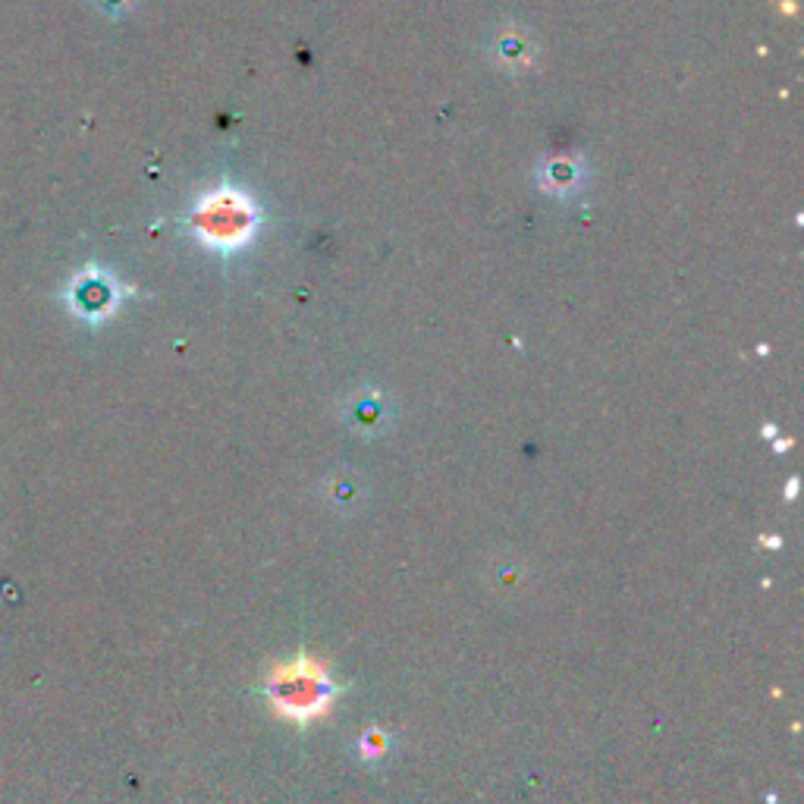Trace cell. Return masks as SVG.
<instances>
[{
  "label": "cell",
  "instance_id": "1",
  "mask_svg": "<svg viewBox=\"0 0 804 804\" xmlns=\"http://www.w3.org/2000/svg\"><path fill=\"white\" fill-rule=\"evenodd\" d=\"M336 695H340L336 682L309 654L280 663L274 676L268 679V701L274 704V711L302 726L318 720L321 713H328Z\"/></svg>",
  "mask_w": 804,
  "mask_h": 804
},
{
  "label": "cell",
  "instance_id": "2",
  "mask_svg": "<svg viewBox=\"0 0 804 804\" xmlns=\"http://www.w3.org/2000/svg\"><path fill=\"white\" fill-rule=\"evenodd\" d=\"M230 211H233V208H227V211H223V208H218V204H214V208H211V211L204 214V220L211 223V233H214V237H220V233H223V218H220V214H230ZM245 223H249V218H245V214H239V218H227V237H230L227 242H233V237H242V233H245ZM218 242H220V239H218Z\"/></svg>",
  "mask_w": 804,
  "mask_h": 804
},
{
  "label": "cell",
  "instance_id": "3",
  "mask_svg": "<svg viewBox=\"0 0 804 804\" xmlns=\"http://www.w3.org/2000/svg\"><path fill=\"white\" fill-rule=\"evenodd\" d=\"M384 745H386L384 735H381V732H378V730H371V732H368V735H365V742H362V751H365L368 757H374V754L381 757V754H384Z\"/></svg>",
  "mask_w": 804,
  "mask_h": 804
}]
</instances>
